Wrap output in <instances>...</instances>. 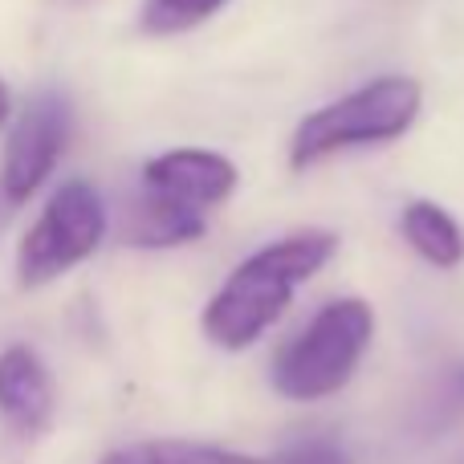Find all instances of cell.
Returning a JSON list of instances; mask_svg holds the SVG:
<instances>
[{"mask_svg": "<svg viewBox=\"0 0 464 464\" xmlns=\"http://www.w3.org/2000/svg\"><path fill=\"white\" fill-rule=\"evenodd\" d=\"M106 237V204L90 179H65L49 192L45 208L16 248V281L29 289L70 273Z\"/></svg>", "mask_w": 464, "mask_h": 464, "instance_id": "4", "label": "cell"}, {"mask_svg": "<svg viewBox=\"0 0 464 464\" xmlns=\"http://www.w3.org/2000/svg\"><path fill=\"white\" fill-rule=\"evenodd\" d=\"M420 98H424L420 82L411 78H395L392 73V78L367 82L354 94L305 114L294 130L289 160H294V168H310V163L326 160L334 151H346V147H371L400 139L416 122Z\"/></svg>", "mask_w": 464, "mask_h": 464, "instance_id": "3", "label": "cell"}, {"mask_svg": "<svg viewBox=\"0 0 464 464\" xmlns=\"http://www.w3.org/2000/svg\"><path fill=\"white\" fill-rule=\"evenodd\" d=\"M334 232H294L256 248L228 273V281L204 305V334L220 351H245L285 314L297 281L314 277L334 256Z\"/></svg>", "mask_w": 464, "mask_h": 464, "instance_id": "1", "label": "cell"}, {"mask_svg": "<svg viewBox=\"0 0 464 464\" xmlns=\"http://www.w3.org/2000/svg\"><path fill=\"white\" fill-rule=\"evenodd\" d=\"M102 464H135V460H130V452H111Z\"/></svg>", "mask_w": 464, "mask_h": 464, "instance_id": "14", "label": "cell"}, {"mask_svg": "<svg viewBox=\"0 0 464 464\" xmlns=\"http://www.w3.org/2000/svg\"><path fill=\"white\" fill-rule=\"evenodd\" d=\"M237 188V168L220 151H204V147H176V151L155 155L143 168V192L155 200L171 204L179 212H196L220 204Z\"/></svg>", "mask_w": 464, "mask_h": 464, "instance_id": "6", "label": "cell"}, {"mask_svg": "<svg viewBox=\"0 0 464 464\" xmlns=\"http://www.w3.org/2000/svg\"><path fill=\"white\" fill-rule=\"evenodd\" d=\"M371 334H375V314L367 302L343 297V302L322 305L310 326L294 343L281 346L277 362H273V387L297 403H314L343 392Z\"/></svg>", "mask_w": 464, "mask_h": 464, "instance_id": "2", "label": "cell"}, {"mask_svg": "<svg viewBox=\"0 0 464 464\" xmlns=\"http://www.w3.org/2000/svg\"><path fill=\"white\" fill-rule=\"evenodd\" d=\"M8 111H13V102H8V86L0 82V127L8 122Z\"/></svg>", "mask_w": 464, "mask_h": 464, "instance_id": "13", "label": "cell"}, {"mask_svg": "<svg viewBox=\"0 0 464 464\" xmlns=\"http://www.w3.org/2000/svg\"><path fill=\"white\" fill-rule=\"evenodd\" d=\"M53 375L33 346H8L0 354V416L13 432L37 436L53 424Z\"/></svg>", "mask_w": 464, "mask_h": 464, "instance_id": "7", "label": "cell"}, {"mask_svg": "<svg viewBox=\"0 0 464 464\" xmlns=\"http://www.w3.org/2000/svg\"><path fill=\"white\" fill-rule=\"evenodd\" d=\"M65 135H70V106L62 94H37L13 122L0 163V188L8 204H24L62 160Z\"/></svg>", "mask_w": 464, "mask_h": 464, "instance_id": "5", "label": "cell"}, {"mask_svg": "<svg viewBox=\"0 0 464 464\" xmlns=\"http://www.w3.org/2000/svg\"><path fill=\"white\" fill-rule=\"evenodd\" d=\"M127 452L135 464H269L261 457H245V452L212 449V444H192V440H151Z\"/></svg>", "mask_w": 464, "mask_h": 464, "instance_id": "10", "label": "cell"}, {"mask_svg": "<svg viewBox=\"0 0 464 464\" xmlns=\"http://www.w3.org/2000/svg\"><path fill=\"white\" fill-rule=\"evenodd\" d=\"M400 228L408 237V245L428 265H436V269H457L464 261V232L440 204H432V200L408 204L400 217Z\"/></svg>", "mask_w": 464, "mask_h": 464, "instance_id": "8", "label": "cell"}, {"mask_svg": "<svg viewBox=\"0 0 464 464\" xmlns=\"http://www.w3.org/2000/svg\"><path fill=\"white\" fill-rule=\"evenodd\" d=\"M269 464H351V457H346L343 449H334V444L314 440V444H297V449L281 452V457Z\"/></svg>", "mask_w": 464, "mask_h": 464, "instance_id": "12", "label": "cell"}, {"mask_svg": "<svg viewBox=\"0 0 464 464\" xmlns=\"http://www.w3.org/2000/svg\"><path fill=\"white\" fill-rule=\"evenodd\" d=\"M200 232H204V217L171 208V204L147 196L143 188H139V196L130 200L127 220H122V237H127L130 245H143V248L184 245V240H196Z\"/></svg>", "mask_w": 464, "mask_h": 464, "instance_id": "9", "label": "cell"}, {"mask_svg": "<svg viewBox=\"0 0 464 464\" xmlns=\"http://www.w3.org/2000/svg\"><path fill=\"white\" fill-rule=\"evenodd\" d=\"M228 0H147L143 5V29L155 37L168 33H184L196 29L200 21H208L212 13H220Z\"/></svg>", "mask_w": 464, "mask_h": 464, "instance_id": "11", "label": "cell"}]
</instances>
